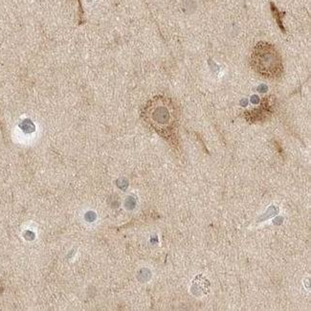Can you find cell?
<instances>
[{
    "mask_svg": "<svg viewBox=\"0 0 311 311\" xmlns=\"http://www.w3.org/2000/svg\"><path fill=\"white\" fill-rule=\"evenodd\" d=\"M156 114L155 115V119L156 122L163 126L169 127L175 122V116L172 112H170L169 107L166 105H161L156 109Z\"/></svg>",
    "mask_w": 311,
    "mask_h": 311,
    "instance_id": "obj_2",
    "label": "cell"
},
{
    "mask_svg": "<svg viewBox=\"0 0 311 311\" xmlns=\"http://www.w3.org/2000/svg\"><path fill=\"white\" fill-rule=\"evenodd\" d=\"M252 68L264 78H276L284 73L282 56L275 46L269 43H259L251 56Z\"/></svg>",
    "mask_w": 311,
    "mask_h": 311,
    "instance_id": "obj_1",
    "label": "cell"
}]
</instances>
